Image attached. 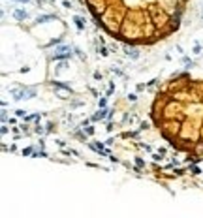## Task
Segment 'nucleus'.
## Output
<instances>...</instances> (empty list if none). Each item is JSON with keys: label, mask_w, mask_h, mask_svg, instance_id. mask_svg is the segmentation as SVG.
Returning <instances> with one entry per match:
<instances>
[{"label": "nucleus", "mask_w": 203, "mask_h": 218, "mask_svg": "<svg viewBox=\"0 0 203 218\" xmlns=\"http://www.w3.org/2000/svg\"><path fill=\"white\" fill-rule=\"evenodd\" d=\"M13 17H15L17 21H25L26 17H28V13H26L25 10H15L13 11Z\"/></svg>", "instance_id": "nucleus-6"}, {"label": "nucleus", "mask_w": 203, "mask_h": 218, "mask_svg": "<svg viewBox=\"0 0 203 218\" xmlns=\"http://www.w3.org/2000/svg\"><path fill=\"white\" fill-rule=\"evenodd\" d=\"M190 173H192V175H199V173H201V169H199L198 166H192V167H190Z\"/></svg>", "instance_id": "nucleus-14"}, {"label": "nucleus", "mask_w": 203, "mask_h": 218, "mask_svg": "<svg viewBox=\"0 0 203 218\" xmlns=\"http://www.w3.org/2000/svg\"><path fill=\"white\" fill-rule=\"evenodd\" d=\"M73 21H75V25H77V28H79V30H85V25H87V23H85V19H83V17L75 15Z\"/></svg>", "instance_id": "nucleus-7"}, {"label": "nucleus", "mask_w": 203, "mask_h": 218, "mask_svg": "<svg viewBox=\"0 0 203 218\" xmlns=\"http://www.w3.org/2000/svg\"><path fill=\"white\" fill-rule=\"evenodd\" d=\"M23 154H25V156H28V154H32V149H30V147H26V149H23Z\"/></svg>", "instance_id": "nucleus-19"}, {"label": "nucleus", "mask_w": 203, "mask_h": 218, "mask_svg": "<svg viewBox=\"0 0 203 218\" xmlns=\"http://www.w3.org/2000/svg\"><path fill=\"white\" fill-rule=\"evenodd\" d=\"M192 51H194V55H199V53H201V45H199V43H196Z\"/></svg>", "instance_id": "nucleus-16"}, {"label": "nucleus", "mask_w": 203, "mask_h": 218, "mask_svg": "<svg viewBox=\"0 0 203 218\" xmlns=\"http://www.w3.org/2000/svg\"><path fill=\"white\" fill-rule=\"evenodd\" d=\"M124 53L128 55V57H130L132 60H137V58H139V49H137L136 45H132V43L124 47Z\"/></svg>", "instance_id": "nucleus-3"}, {"label": "nucleus", "mask_w": 203, "mask_h": 218, "mask_svg": "<svg viewBox=\"0 0 203 218\" xmlns=\"http://www.w3.org/2000/svg\"><path fill=\"white\" fill-rule=\"evenodd\" d=\"M98 107H107V98H100V102H98Z\"/></svg>", "instance_id": "nucleus-12"}, {"label": "nucleus", "mask_w": 203, "mask_h": 218, "mask_svg": "<svg viewBox=\"0 0 203 218\" xmlns=\"http://www.w3.org/2000/svg\"><path fill=\"white\" fill-rule=\"evenodd\" d=\"M15 100H28V98H34L36 96V90L34 88H28V87H21V88H13L10 92Z\"/></svg>", "instance_id": "nucleus-1"}, {"label": "nucleus", "mask_w": 203, "mask_h": 218, "mask_svg": "<svg viewBox=\"0 0 203 218\" xmlns=\"http://www.w3.org/2000/svg\"><path fill=\"white\" fill-rule=\"evenodd\" d=\"M137 100V94H128V102H136Z\"/></svg>", "instance_id": "nucleus-20"}, {"label": "nucleus", "mask_w": 203, "mask_h": 218, "mask_svg": "<svg viewBox=\"0 0 203 218\" xmlns=\"http://www.w3.org/2000/svg\"><path fill=\"white\" fill-rule=\"evenodd\" d=\"M85 133H87V136H92V133H94V126H87V128H85Z\"/></svg>", "instance_id": "nucleus-15"}, {"label": "nucleus", "mask_w": 203, "mask_h": 218, "mask_svg": "<svg viewBox=\"0 0 203 218\" xmlns=\"http://www.w3.org/2000/svg\"><path fill=\"white\" fill-rule=\"evenodd\" d=\"M136 166H137V167H145V162H143L141 158H136Z\"/></svg>", "instance_id": "nucleus-18"}, {"label": "nucleus", "mask_w": 203, "mask_h": 218, "mask_svg": "<svg viewBox=\"0 0 203 218\" xmlns=\"http://www.w3.org/2000/svg\"><path fill=\"white\" fill-rule=\"evenodd\" d=\"M145 130H149V122H147V121L139 122V132H145Z\"/></svg>", "instance_id": "nucleus-11"}, {"label": "nucleus", "mask_w": 203, "mask_h": 218, "mask_svg": "<svg viewBox=\"0 0 203 218\" xmlns=\"http://www.w3.org/2000/svg\"><path fill=\"white\" fill-rule=\"evenodd\" d=\"M107 117H109V111H107V109H103V107H100V109H98L96 113L92 115V121L98 122V121H103V118H107Z\"/></svg>", "instance_id": "nucleus-4"}, {"label": "nucleus", "mask_w": 203, "mask_h": 218, "mask_svg": "<svg viewBox=\"0 0 203 218\" xmlns=\"http://www.w3.org/2000/svg\"><path fill=\"white\" fill-rule=\"evenodd\" d=\"M100 55H102V57H107V55H109V49H107L106 45H102V47H100Z\"/></svg>", "instance_id": "nucleus-13"}, {"label": "nucleus", "mask_w": 203, "mask_h": 218, "mask_svg": "<svg viewBox=\"0 0 203 218\" xmlns=\"http://www.w3.org/2000/svg\"><path fill=\"white\" fill-rule=\"evenodd\" d=\"M88 147H90V149H92V151H96V152H103V145L102 143H88Z\"/></svg>", "instance_id": "nucleus-8"}, {"label": "nucleus", "mask_w": 203, "mask_h": 218, "mask_svg": "<svg viewBox=\"0 0 203 218\" xmlns=\"http://www.w3.org/2000/svg\"><path fill=\"white\" fill-rule=\"evenodd\" d=\"M40 118V115L38 113H32V115H26L25 117V122H30V121H38Z\"/></svg>", "instance_id": "nucleus-9"}, {"label": "nucleus", "mask_w": 203, "mask_h": 218, "mask_svg": "<svg viewBox=\"0 0 203 218\" xmlns=\"http://www.w3.org/2000/svg\"><path fill=\"white\" fill-rule=\"evenodd\" d=\"M72 57V47L70 45H58L53 53V60H68Z\"/></svg>", "instance_id": "nucleus-2"}, {"label": "nucleus", "mask_w": 203, "mask_h": 218, "mask_svg": "<svg viewBox=\"0 0 203 218\" xmlns=\"http://www.w3.org/2000/svg\"><path fill=\"white\" fill-rule=\"evenodd\" d=\"M15 115H17V117H19V118H25V117H26V115H25V111H23V109H17V111H15Z\"/></svg>", "instance_id": "nucleus-17"}, {"label": "nucleus", "mask_w": 203, "mask_h": 218, "mask_svg": "<svg viewBox=\"0 0 203 218\" xmlns=\"http://www.w3.org/2000/svg\"><path fill=\"white\" fill-rule=\"evenodd\" d=\"M53 88H60V90H70V92H72V87H70V85H66L64 81H57V79L53 81Z\"/></svg>", "instance_id": "nucleus-5"}, {"label": "nucleus", "mask_w": 203, "mask_h": 218, "mask_svg": "<svg viewBox=\"0 0 203 218\" xmlns=\"http://www.w3.org/2000/svg\"><path fill=\"white\" fill-rule=\"evenodd\" d=\"M23 2H26V0H23Z\"/></svg>", "instance_id": "nucleus-21"}, {"label": "nucleus", "mask_w": 203, "mask_h": 218, "mask_svg": "<svg viewBox=\"0 0 203 218\" xmlns=\"http://www.w3.org/2000/svg\"><path fill=\"white\" fill-rule=\"evenodd\" d=\"M49 19H53V15H41V17L36 19V23L40 25V23H45V21H49Z\"/></svg>", "instance_id": "nucleus-10"}]
</instances>
